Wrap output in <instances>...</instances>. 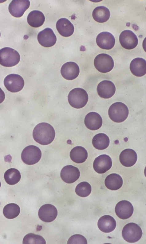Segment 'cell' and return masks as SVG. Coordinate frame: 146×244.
<instances>
[{
    "label": "cell",
    "instance_id": "obj_23",
    "mask_svg": "<svg viewBox=\"0 0 146 244\" xmlns=\"http://www.w3.org/2000/svg\"><path fill=\"white\" fill-rule=\"evenodd\" d=\"M130 69L135 76L142 77L146 74V61L141 58H135L131 62Z\"/></svg>",
    "mask_w": 146,
    "mask_h": 244
},
{
    "label": "cell",
    "instance_id": "obj_18",
    "mask_svg": "<svg viewBox=\"0 0 146 244\" xmlns=\"http://www.w3.org/2000/svg\"><path fill=\"white\" fill-rule=\"evenodd\" d=\"M96 42L97 45L101 48L109 50L114 47L115 39L113 35L110 33L104 31L99 33L97 36Z\"/></svg>",
    "mask_w": 146,
    "mask_h": 244
},
{
    "label": "cell",
    "instance_id": "obj_25",
    "mask_svg": "<svg viewBox=\"0 0 146 244\" xmlns=\"http://www.w3.org/2000/svg\"><path fill=\"white\" fill-rule=\"evenodd\" d=\"M105 183L106 187L112 190H116L120 189L123 184L121 176L116 173H112L106 178Z\"/></svg>",
    "mask_w": 146,
    "mask_h": 244
},
{
    "label": "cell",
    "instance_id": "obj_17",
    "mask_svg": "<svg viewBox=\"0 0 146 244\" xmlns=\"http://www.w3.org/2000/svg\"><path fill=\"white\" fill-rule=\"evenodd\" d=\"M97 91L101 98L108 99L112 97L116 91V87L113 82L110 81L104 80L98 84Z\"/></svg>",
    "mask_w": 146,
    "mask_h": 244
},
{
    "label": "cell",
    "instance_id": "obj_12",
    "mask_svg": "<svg viewBox=\"0 0 146 244\" xmlns=\"http://www.w3.org/2000/svg\"><path fill=\"white\" fill-rule=\"evenodd\" d=\"M37 39L41 46L46 48L53 46L57 41L56 35L49 28H46L40 31L37 35Z\"/></svg>",
    "mask_w": 146,
    "mask_h": 244
},
{
    "label": "cell",
    "instance_id": "obj_2",
    "mask_svg": "<svg viewBox=\"0 0 146 244\" xmlns=\"http://www.w3.org/2000/svg\"><path fill=\"white\" fill-rule=\"evenodd\" d=\"M68 102L72 107L80 109L85 106L88 101V95L83 89L77 88L72 89L68 96Z\"/></svg>",
    "mask_w": 146,
    "mask_h": 244
},
{
    "label": "cell",
    "instance_id": "obj_11",
    "mask_svg": "<svg viewBox=\"0 0 146 244\" xmlns=\"http://www.w3.org/2000/svg\"><path fill=\"white\" fill-rule=\"evenodd\" d=\"M112 161L110 157L105 154L101 155L96 158L93 163V168L97 173H105L111 167Z\"/></svg>",
    "mask_w": 146,
    "mask_h": 244
},
{
    "label": "cell",
    "instance_id": "obj_20",
    "mask_svg": "<svg viewBox=\"0 0 146 244\" xmlns=\"http://www.w3.org/2000/svg\"><path fill=\"white\" fill-rule=\"evenodd\" d=\"M137 159L136 151L128 148L124 150L120 153L119 160L121 163L126 167H130L136 163Z\"/></svg>",
    "mask_w": 146,
    "mask_h": 244
},
{
    "label": "cell",
    "instance_id": "obj_32",
    "mask_svg": "<svg viewBox=\"0 0 146 244\" xmlns=\"http://www.w3.org/2000/svg\"><path fill=\"white\" fill-rule=\"evenodd\" d=\"M91 189L90 184L87 182L84 181L77 185L75 191L78 196L83 197L88 196L90 194Z\"/></svg>",
    "mask_w": 146,
    "mask_h": 244
},
{
    "label": "cell",
    "instance_id": "obj_5",
    "mask_svg": "<svg viewBox=\"0 0 146 244\" xmlns=\"http://www.w3.org/2000/svg\"><path fill=\"white\" fill-rule=\"evenodd\" d=\"M142 234L140 226L133 222L126 225L123 227L122 232L123 238L129 243H134L138 241L141 238Z\"/></svg>",
    "mask_w": 146,
    "mask_h": 244
},
{
    "label": "cell",
    "instance_id": "obj_15",
    "mask_svg": "<svg viewBox=\"0 0 146 244\" xmlns=\"http://www.w3.org/2000/svg\"><path fill=\"white\" fill-rule=\"evenodd\" d=\"M134 209L132 204L129 201L122 200L118 202L115 208L116 215L120 218L126 219L132 215Z\"/></svg>",
    "mask_w": 146,
    "mask_h": 244
},
{
    "label": "cell",
    "instance_id": "obj_22",
    "mask_svg": "<svg viewBox=\"0 0 146 244\" xmlns=\"http://www.w3.org/2000/svg\"><path fill=\"white\" fill-rule=\"evenodd\" d=\"M56 27L59 33L64 37L71 36L74 31L73 25L68 19L65 18L60 19L57 21Z\"/></svg>",
    "mask_w": 146,
    "mask_h": 244
},
{
    "label": "cell",
    "instance_id": "obj_28",
    "mask_svg": "<svg viewBox=\"0 0 146 244\" xmlns=\"http://www.w3.org/2000/svg\"><path fill=\"white\" fill-rule=\"evenodd\" d=\"M110 140L108 136L104 133H99L95 135L92 140L93 147L99 150H103L109 146Z\"/></svg>",
    "mask_w": 146,
    "mask_h": 244
},
{
    "label": "cell",
    "instance_id": "obj_30",
    "mask_svg": "<svg viewBox=\"0 0 146 244\" xmlns=\"http://www.w3.org/2000/svg\"><path fill=\"white\" fill-rule=\"evenodd\" d=\"M20 209L19 206L15 203L7 204L4 207L3 213L7 218L12 219L17 217L19 215Z\"/></svg>",
    "mask_w": 146,
    "mask_h": 244
},
{
    "label": "cell",
    "instance_id": "obj_3",
    "mask_svg": "<svg viewBox=\"0 0 146 244\" xmlns=\"http://www.w3.org/2000/svg\"><path fill=\"white\" fill-rule=\"evenodd\" d=\"M128 113L127 106L124 104L120 102L112 104L108 110L110 118L113 121L117 123L125 121L127 118Z\"/></svg>",
    "mask_w": 146,
    "mask_h": 244
},
{
    "label": "cell",
    "instance_id": "obj_29",
    "mask_svg": "<svg viewBox=\"0 0 146 244\" xmlns=\"http://www.w3.org/2000/svg\"><path fill=\"white\" fill-rule=\"evenodd\" d=\"M21 175L19 171L14 168L7 170L4 174V178L6 182L10 185H14L19 182Z\"/></svg>",
    "mask_w": 146,
    "mask_h": 244
},
{
    "label": "cell",
    "instance_id": "obj_35",
    "mask_svg": "<svg viewBox=\"0 0 146 244\" xmlns=\"http://www.w3.org/2000/svg\"><path fill=\"white\" fill-rule=\"evenodd\" d=\"M144 174L146 177V166L145 167L144 170Z\"/></svg>",
    "mask_w": 146,
    "mask_h": 244
},
{
    "label": "cell",
    "instance_id": "obj_9",
    "mask_svg": "<svg viewBox=\"0 0 146 244\" xmlns=\"http://www.w3.org/2000/svg\"><path fill=\"white\" fill-rule=\"evenodd\" d=\"M119 41L122 46L128 50L135 48L138 43L136 35L133 31L128 30H124L121 33Z\"/></svg>",
    "mask_w": 146,
    "mask_h": 244
},
{
    "label": "cell",
    "instance_id": "obj_19",
    "mask_svg": "<svg viewBox=\"0 0 146 244\" xmlns=\"http://www.w3.org/2000/svg\"><path fill=\"white\" fill-rule=\"evenodd\" d=\"M84 123L89 129L95 130L99 129L102 124V119L100 115L95 112L88 113L85 116Z\"/></svg>",
    "mask_w": 146,
    "mask_h": 244
},
{
    "label": "cell",
    "instance_id": "obj_14",
    "mask_svg": "<svg viewBox=\"0 0 146 244\" xmlns=\"http://www.w3.org/2000/svg\"><path fill=\"white\" fill-rule=\"evenodd\" d=\"M80 175L78 169L72 165H68L64 167L60 172V176L62 180L68 184L75 182L79 178Z\"/></svg>",
    "mask_w": 146,
    "mask_h": 244
},
{
    "label": "cell",
    "instance_id": "obj_24",
    "mask_svg": "<svg viewBox=\"0 0 146 244\" xmlns=\"http://www.w3.org/2000/svg\"><path fill=\"white\" fill-rule=\"evenodd\" d=\"M45 17L41 11L35 10L30 12L27 17V21L31 26L37 28L41 26L45 21Z\"/></svg>",
    "mask_w": 146,
    "mask_h": 244
},
{
    "label": "cell",
    "instance_id": "obj_27",
    "mask_svg": "<svg viewBox=\"0 0 146 244\" xmlns=\"http://www.w3.org/2000/svg\"><path fill=\"white\" fill-rule=\"evenodd\" d=\"M92 16L93 19L97 22L103 23L106 22L110 16V12L107 7L103 6H98L93 10Z\"/></svg>",
    "mask_w": 146,
    "mask_h": 244
},
{
    "label": "cell",
    "instance_id": "obj_6",
    "mask_svg": "<svg viewBox=\"0 0 146 244\" xmlns=\"http://www.w3.org/2000/svg\"><path fill=\"white\" fill-rule=\"evenodd\" d=\"M41 152L40 149L33 145L26 147L22 151L21 159L25 164L32 165L37 163L40 159Z\"/></svg>",
    "mask_w": 146,
    "mask_h": 244
},
{
    "label": "cell",
    "instance_id": "obj_34",
    "mask_svg": "<svg viewBox=\"0 0 146 244\" xmlns=\"http://www.w3.org/2000/svg\"><path fill=\"white\" fill-rule=\"evenodd\" d=\"M142 46L143 49L146 52V37L144 38Z\"/></svg>",
    "mask_w": 146,
    "mask_h": 244
},
{
    "label": "cell",
    "instance_id": "obj_36",
    "mask_svg": "<svg viewBox=\"0 0 146 244\" xmlns=\"http://www.w3.org/2000/svg\"></svg>",
    "mask_w": 146,
    "mask_h": 244
},
{
    "label": "cell",
    "instance_id": "obj_21",
    "mask_svg": "<svg viewBox=\"0 0 146 244\" xmlns=\"http://www.w3.org/2000/svg\"><path fill=\"white\" fill-rule=\"evenodd\" d=\"M116 222L112 216L105 215L101 217L97 222V225L101 231L108 233L113 231L116 226Z\"/></svg>",
    "mask_w": 146,
    "mask_h": 244
},
{
    "label": "cell",
    "instance_id": "obj_33",
    "mask_svg": "<svg viewBox=\"0 0 146 244\" xmlns=\"http://www.w3.org/2000/svg\"><path fill=\"white\" fill-rule=\"evenodd\" d=\"M67 244H87V242L86 238L82 235L76 234L72 235L69 238Z\"/></svg>",
    "mask_w": 146,
    "mask_h": 244
},
{
    "label": "cell",
    "instance_id": "obj_4",
    "mask_svg": "<svg viewBox=\"0 0 146 244\" xmlns=\"http://www.w3.org/2000/svg\"><path fill=\"white\" fill-rule=\"evenodd\" d=\"M19 53L10 47H5L0 50V64L4 67H11L17 64L20 60Z\"/></svg>",
    "mask_w": 146,
    "mask_h": 244
},
{
    "label": "cell",
    "instance_id": "obj_10",
    "mask_svg": "<svg viewBox=\"0 0 146 244\" xmlns=\"http://www.w3.org/2000/svg\"><path fill=\"white\" fill-rule=\"evenodd\" d=\"M30 3L28 0H13L9 6V11L13 16L20 17L29 8Z\"/></svg>",
    "mask_w": 146,
    "mask_h": 244
},
{
    "label": "cell",
    "instance_id": "obj_13",
    "mask_svg": "<svg viewBox=\"0 0 146 244\" xmlns=\"http://www.w3.org/2000/svg\"><path fill=\"white\" fill-rule=\"evenodd\" d=\"M38 215L40 219L43 221L50 222L54 221L57 215V211L53 205L46 204L39 209Z\"/></svg>",
    "mask_w": 146,
    "mask_h": 244
},
{
    "label": "cell",
    "instance_id": "obj_31",
    "mask_svg": "<svg viewBox=\"0 0 146 244\" xmlns=\"http://www.w3.org/2000/svg\"><path fill=\"white\" fill-rule=\"evenodd\" d=\"M23 244H45L46 242L43 237L33 233H29L24 237Z\"/></svg>",
    "mask_w": 146,
    "mask_h": 244
},
{
    "label": "cell",
    "instance_id": "obj_8",
    "mask_svg": "<svg viewBox=\"0 0 146 244\" xmlns=\"http://www.w3.org/2000/svg\"><path fill=\"white\" fill-rule=\"evenodd\" d=\"M4 84L6 88L9 91L16 93L21 91L24 85L23 78L20 75L11 74L5 78Z\"/></svg>",
    "mask_w": 146,
    "mask_h": 244
},
{
    "label": "cell",
    "instance_id": "obj_16",
    "mask_svg": "<svg viewBox=\"0 0 146 244\" xmlns=\"http://www.w3.org/2000/svg\"><path fill=\"white\" fill-rule=\"evenodd\" d=\"M80 69L78 65L73 62H68L61 67V73L65 79L72 80L76 78L78 76Z\"/></svg>",
    "mask_w": 146,
    "mask_h": 244
},
{
    "label": "cell",
    "instance_id": "obj_26",
    "mask_svg": "<svg viewBox=\"0 0 146 244\" xmlns=\"http://www.w3.org/2000/svg\"><path fill=\"white\" fill-rule=\"evenodd\" d=\"M88 156L86 150L81 146H77L73 148L70 153L71 159L77 163L84 162L87 158Z\"/></svg>",
    "mask_w": 146,
    "mask_h": 244
},
{
    "label": "cell",
    "instance_id": "obj_7",
    "mask_svg": "<svg viewBox=\"0 0 146 244\" xmlns=\"http://www.w3.org/2000/svg\"><path fill=\"white\" fill-rule=\"evenodd\" d=\"M94 64L99 72L103 73L111 71L114 66V61L112 57L105 53L97 55L94 59Z\"/></svg>",
    "mask_w": 146,
    "mask_h": 244
},
{
    "label": "cell",
    "instance_id": "obj_1",
    "mask_svg": "<svg viewBox=\"0 0 146 244\" xmlns=\"http://www.w3.org/2000/svg\"><path fill=\"white\" fill-rule=\"evenodd\" d=\"M55 135L53 127L46 122H41L37 125L33 132L34 140L42 145H47L53 140Z\"/></svg>",
    "mask_w": 146,
    "mask_h": 244
}]
</instances>
